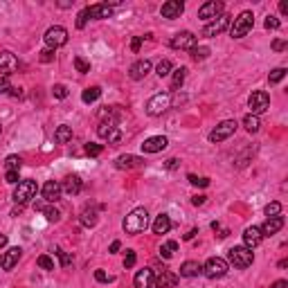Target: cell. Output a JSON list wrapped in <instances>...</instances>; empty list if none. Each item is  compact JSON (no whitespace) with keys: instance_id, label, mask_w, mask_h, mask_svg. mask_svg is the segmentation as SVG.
Returning a JSON list of instances; mask_svg holds the SVG:
<instances>
[{"instance_id":"obj_5","label":"cell","mask_w":288,"mask_h":288,"mask_svg":"<svg viewBox=\"0 0 288 288\" xmlns=\"http://www.w3.org/2000/svg\"><path fill=\"white\" fill-rule=\"evenodd\" d=\"M36 192H38V187L34 180H20L14 189V200L18 205H27L32 198H36Z\"/></svg>"},{"instance_id":"obj_61","label":"cell","mask_w":288,"mask_h":288,"mask_svg":"<svg viewBox=\"0 0 288 288\" xmlns=\"http://www.w3.org/2000/svg\"><path fill=\"white\" fill-rule=\"evenodd\" d=\"M286 286H288V282H284V279H279V282H275L270 288H286Z\"/></svg>"},{"instance_id":"obj_30","label":"cell","mask_w":288,"mask_h":288,"mask_svg":"<svg viewBox=\"0 0 288 288\" xmlns=\"http://www.w3.org/2000/svg\"><path fill=\"white\" fill-rule=\"evenodd\" d=\"M81 225H86V228H95L97 225V212L93 207H86L81 212Z\"/></svg>"},{"instance_id":"obj_35","label":"cell","mask_w":288,"mask_h":288,"mask_svg":"<svg viewBox=\"0 0 288 288\" xmlns=\"http://www.w3.org/2000/svg\"><path fill=\"white\" fill-rule=\"evenodd\" d=\"M189 54H192V59L194 61H203L210 57V47H203V45H196L189 50Z\"/></svg>"},{"instance_id":"obj_6","label":"cell","mask_w":288,"mask_h":288,"mask_svg":"<svg viewBox=\"0 0 288 288\" xmlns=\"http://www.w3.org/2000/svg\"><path fill=\"white\" fill-rule=\"evenodd\" d=\"M203 275H205L207 279H221V277L228 275V261L221 257L207 259L205 266H203Z\"/></svg>"},{"instance_id":"obj_39","label":"cell","mask_w":288,"mask_h":288,"mask_svg":"<svg viewBox=\"0 0 288 288\" xmlns=\"http://www.w3.org/2000/svg\"><path fill=\"white\" fill-rule=\"evenodd\" d=\"M75 68L79 75H88L90 72V63L86 59H81V57H75Z\"/></svg>"},{"instance_id":"obj_18","label":"cell","mask_w":288,"mask_h":288,"mask_svg":"<svg viewBox=\"0 0 288 288\" xmlns=\"http://www.w3.org/2000/svg\"><path fill=\"white\" fill-rule=\"evenodd\" d=\"M149 72H151V61H149V59H142V61H135V63L131 65L129 77L133 79V81H140V79H144Z\"/></svg>"},{"instance_id":"obj_48","label":"cell","mask_w":288,"mask_h":288,"mask_svg":"<svg viewBox=\"0 0 288 288\" xmlns=\"http://www.w3.org/2000/svg\"><path fill=\"white\" fill-rule=\"evenodd\" d=\"M279 18H275V16H268L266 18V23H264V27L266 30H279Z\"/></svg>"},{"instance_id":"obj_23","label":"cell","mask_w":288,"mask_h":288,"mask_svg":"<svg viewBox=\"0 0 288 288\" xmlns=\"http://www.w3.org/2000/svg\"><path fill=\"white\" fill-rule=\"evenodd\" d=\"M81 187H83V182L79 176H68L63 180V185H61V189H63L68 196H77L79 192H81Z\"/></svg>"},{"instance_id":"obj_37","label":"cell","mask_w":288,"mask_h":288,"mask_svg":"<svg viewBox=\"0 0 288 288\" xmlns=\"http://www.w3.org/2000/svg\"><path fill=\"white\" fill-rule=\"evenodd\" d=\"M41 212L45 214V218L47 221H52V223H57V221L61 218V212L57 210V207H41Z\"/></svg>"},{"instance_id":"obj_12","label":"cell","mask_w":288,"mask_h":288,"mask_svg":"<svg viewBox=\"0 0 288 288\" xmlns=\"http://www.w3.org/2000/svg\"><path fill=\"white\" fill-rule=\"evenodd\" d=\"M196 43H198V38H196V34H192V32H178V34L171 38V47H173V50H192V47H196Z\"/></svg>"},{"instance_id":"obj_3","label":"cell","mask_w":288,"mask_h":288,"mask_svg":"<svg viewBox=\"0 0 288 288\" xmlns=\"http://www.w3.org/2000/svg\"><path fill=\"white\" fill-rule=\"evenodd\" d=\"M228 259L234 268H248V266H252L254 254H252V250L246 246H234V248H230Z\"/></svg>"},{"instance_id":"obj_20","label":"cell","mask_w":288,"mask_h":288,"mask_svg":"<svg viewBox=\"0 0 288 288\" xmlns=\"http://www.w3.org/2000/svg\"><path fill=\"white\" fill-rule=\"evenodd\" d=\"M153 286L155 288H176L178 286V275L171 270H162L155 279H153Z\"/></svg>"},{"instance_id":"obj_32","label":"cell","mask_w":288,"mask_h":288,"mask_svg":"<svg viewBox=\"0 0 288 288\" xmlns=\"http://www.w3.org/2000/svg\"><path fill=\"white\" fill-rule=\"evenodd\" d=\"M185 77H187V68H178L173 70V77H171V90H178L185 83Z\"/></svg>"},{"instance_id":"obj_45","label":"cell","mask_w":288,"mask_h":288,"mask_svg":"<svg viewBox=\"0 0 288 288\" xmlns=\"http://www.w3.org/2000/svg\"><path fill=\"white\" fill-rule=\"evenodd\" d=\"M90 20V16H88V9H81V12H79V16H77V27H79V30H83V27H86V23H88Z\"/></svg>"},{"instance_id":"obj_15","label":"cell","mask_w":288,"mask_h":288,"mask_svg":"<svg viewBox=\"0 0 288 288\" xmlns=\"http://www.w3.org/2000/svg\"><path fill=\"white\" fill-rule=\"evenodd\" d=\"M182 12H185V5H182L180 0H169V2H165V5L160 7V14H162V18H169V20H173V18H180Z\"/></svg>"},{"instance_id":"obj_64","label":"cell","mask_w":288,"mask_h":288,"mask_svg":"<svg viewBox=\"0 0 288 288\" xmlns=\"http://www.w3.org/2000/svg\"><path fill=\"white\" fill-rule=\"evenodd\" d=\"M0 268H2V257H0Z\"/></svg>"},{"instance_id":"obj_62","label":"cell","mask_w":288,"mask_h":288,"mask_svg":"<svg viewBox=\"0 0 288 288\" xmlns=\"http://www.w3.org/2000/svg\"><path fill=\"white\" fill-rule=\"evenodd\" d=\"M279 9H282V14H288V2H286V0L279 2Z\"/></svg>"},{"instance_id":"obj_41","label":"cell","mask_w":288,"mask_h":288,"mask_svg":"<svg viewBox=\"0 0 288 288\" xmlns=\"http://www.w3.org/2000/svg\"><path fill=\"white\" fill-rule=\"evenodd\" d=\"M282 214V203H270V205H266V216L272 218V216H279Z\"/></svg>"},{"instance_id":"obj_58","label":"cell","mask_w":288,"mask_h":288,"mask_svg":"<svg viewBox=\"0 0 288 288\" xmlns=\"http://www.w3.org/2000/svg\"><path fill=\"white\" fill-rule=\"evenodd\" d=\"M9 95H12V97H23V90L14 88V86H12V88H9Z\"/></svg>"},{"instance_id":"obj_63","label":"cell","mask_w":288,"mask_h":288,"mask_svg":"<svg viewBox=\"0 0 288 288\" xmlns=\"http://www.w3.org/2000/svg\"><path fill=\"white\" fill-rule=\"evenodd\" d=\"M5 246H7V236L0 234V248H5Z\"/></svg>"},{"instance_id":"obj_57","label":"cell","mask_w":288,"mask_h":288,"mask_svg":"<svg viewBox=\"0 0 288 288\" xmlns=\"http://www.w3.org/2000/svg\"><path fill=\"white\" fill-rule=\"evenodd\" d=\"M167 169H171V171H173V169H176V167H178V160L176 158H169V160H167Z\"/></svg>"},{"instance_id":"obj_50","label":"cell","mask_w":288,"mask_h":288,"mask_svg":"<svg viewBox=\"0 0 288 288\" xmlns=\"http://www.w3.org/2000/svg\"><path fill=\"white\" fill-rule=\"evenodd\" d=\"M95 279H97V282H101V284L113 282V277H111V275H106L104 270H95Z\"/></svg>"},{"instance_id":"obj_59","label":"cell","mask_w":288,"mask_h":288,"mask_svg":"<svg viewBox=\"0 0 288 288\" xmlns=\"http://www.w3.org/2000/svg\"><path fill=\"white\" fill-rule=\"evenodd\" d=\"M119 248H122V243H119V241H113L111 248H108V252H117Z\"/></svg>"},{"instance_id":"obj_4","label":"cell","mask_w":288,"mask_h":288,"mask_svg":"<svg viewBox=\"0 0 288 288\" xmlns=\"http://www.w3.org/2000/svg\"><path fill=\"white\" fill-rule=\"evenodd\" d=\"M169 108H171V95L169 93H158L147 101V115H151V117H158V115L167 113Z\"/></svg>"},{"instance_id":"obj_16","label":"cell","mask_w":288,"mask_h":288,"mask_svg":"<svg viewBox=\"0 0 288 288\" xmlns=\"http://www.w3.org/2000/svg\"><path fill=\"white\" fill-rule=\"evenodd\" d=\"M61 192H63V189H61V182H57V180H47L41 189L43 198H45L47 203H57V200L61 198Z\"/></svg>"},{"instance_id":"obj_52","label":"cell","mask_w":288,"mask_h":288,"mask_svg":"<svg viewBox=\"0 0 288 288\" xmlns=\"http://www.w3.org/2000/svg\"><path fill=\"white\" fill-rule=\"evenodd\" d=\"M52 59H54V50H43V52H41V61H43V63H50Z\"/></svg>"},{"instance_id":"obj_49","label":"cell","mask_w":288,"mask_h":288,"mask_svg":"<svg viewBox=\"0 0 288 288\" xmlns=\"http://www.w3.org/2000/svg\"><path fill=\"white\" fill-rule=\"evenodd\" d=\"M57 254H59V261H61V266H63V268H68V266L72 264V257L68 252H63V250H57Z\"/></svg>"},{"instance_id":"obj_43","label":"cell","mask_w":288,"mask_h":288,"mask_svg":"<svg viewBox=\"0 0 288 288\" xmlns=\"http://www.w3.org/2000/svg\"><path fill=\"white\" fill-rule=\"evenodd\" d=\"M101 151H104V147H101V144H95V142H88V144H86V153H88L90 158L99 155Z\"/></svg>"},{"instance_id":"obj_60","label":"cell","mask_w":288,"mask_h":288,"mask_svg":"<svg viewBox=\"0 0 288 288\" xmlns=\"http://www.w3.org/2000/svg\"><path fill=\"white\" fill-rule=\"evenodd\" d=\"M196 234H198V230H189L187 234H185V241H192V239H194Z\"/></svg>"},{"instance_id":"obj_36","label":"cell","mask_w":288,"mask_h":288,"mask_svg":"<svg viewBox=\"0 0 288 288\" xmlns=\"http://www.w3.org/2000/svg\"><path fill=\"white\" fill-rule=\"evenodd\" d=\"M20 155H7V160H5V169L7 171H18L20 169Z\"/></svg>"},{"instance_id":"obj_13","label":"cell","mask_w":288,"mask_h":288,"mask_svg":"<svg viewBox=\"0 0 288 288\" xmlns=\"http://www.w3.org/2000/svg\"><path fill=\"white\" fill-rule=\"evenodd\" d=\"M221 14H223V2H218V0H210L198 9V18H203V20H214Z\"/></svg>"},{"instance_id":"obj_9","label":"cell","mask_w":288,"mask_h":288,"mask_svg":"<svg viewBox=\"0 0 288 288\" xmlns=\"http://www.w3.org/2000/svg\"><path fill=\"white\" fill-rule=\"evenodd\" d=\"M234 131H236V122H234V119H225V122H221L216 129L210 133V142H212V144H218V142L228 140L230 135H234Z\"/></svg>"},{"instance_id":"obj_28","label":"cell","mask_w":288,"mask_h":288,"mask_svg":"<svg viewBox=\"0 0 288 288\" xmlns=\"http://www.w3.org/2000/svg\"><path fill=\"white\" fill-rule=\"evenodd\" d=\"M198 272H203V266L198 261H185L180 266V277H196Z\"/></svg>"},{"instance_id":"obj_11","label":"cell","mask_w":288,"mask_h":288,"mask_svg":"<svg viewBox=\"0 0 288 288\" xmlns=\"http://www.w3.org/2000/svg\"><path fill=\"white\" fill-rule=\"evenodd\" d=\"M230 27V16L228 14H221L218 18H214L212 23H207L203 27V36H218L221 32H225Z\"/></svg>"},{"instance_id":"obj_8","label":"cell","mask_w":288,"mask_h":288,"mask_svg":"<svg viewBox=\"0 0 288 288\" xmlns=\"http://www.w3.org/2000/svg\"><path fill=\"white\" fill-rule=\"evenodd\" d=\"M248 106H250V115H261V113H266L268 108H270V97H268V93L266 90H254L252 95H250V99H248Z\"/></svg>"},{"instance_id":"obj_21","label":"cell","mask_w":288,"mask_h":288,"mask_svg":"<svg viewBox=\"0 0 288 288\" xmlns=\"http://www.w3.org/2000/svg\"><path fill=\"white\" fill-rule=\"evenodd\" d=\"M261 239H264V234H261V228L259 225H252V228H246V232H243V243H246V248H257L259 243H261Z\"/></svg>"},{"instance_id":"obj_31","label":"cell","mask_w":288,"mask_h":288,"mask_svg":"<svg viewBox=\"0 0 288 288\" xmlns=\"http://www.w3.org/2000/svg\"><path fill=\"white\" fill-rule=\"evenodd\" d=\"M99 95H101V88L99 86H93V88H86L81 93V99H83V104H93V101H97L99 99Z\"/></svg>"},{"instance_id":"obj_44","label":"cell","mask_w":288,"mask_h":288,"mask_svg":"<svg viewBox=\"0 0 288 288\" xmlns=\"http://www.w3.org/2000/svg\"><path fill=\"white\" fill-rule=\"evenodd\" d=\"M52 95L57 97V99H65V97H68V88H65L63 83H57V86L52 88Z\"/></svg>"},{"instance_id":"obj_29","label":"cell","mask_w":288,"mask_h":288,"mask_svg":"<svg viewBox=\"0 0 288 288\" xmlns=\"http://www.w3.org/2000/svg\"><path fill=\"white\" fill-rule=\"evenodd\" d=\"M54 140L59 142V144L70 142L72 140V126H68V124H61L59 129H57V133H54Z\"/></svg>"},{"instance_id":"obj_51","label":"cell","mask_w":288,"mask_h":288,"mask_svg":"<svg viewBox=\"0 0 288 288\" xmlns=\"http://www.w3.org/2000/svg\"><path fill=\"white\" fill-rule=\"evenodd\" d=\"M9 88H12L9 79H7V77H0V95H2V93H9Z\"/></svg>"},{"instance_id":"obj_26","label":"cell","mask_w":288,"mask_h":288,"mask_svg":"<svg viewBox=\"0 0 288 288\" xmlns=\"http://www.w3.org/2000/svg\"><path fill=\"white\" fill-rule=\"evenodd\" d=\"M282 228H284V216H272V218H268V221L264 223L261 234H264V236H272V234H277Z\"/></svg>"},{"instance_id":"obj_2","label":"cell","mask_w":288,"mask_h":288,"mask_svg":"<svg viewBox=\"0 0 288 288\" xmlns=\"http://www.w3.org/2000/svg\"><path fill=\"white\" fill-rule=\"evenodd\" d=\"M252 27H254V14L252 12H241L234 18L232 27H230V36H232V38H243Z\"/></svg>"},{"instance_id":"obj_56","label":"cell","mask_w":288,"mask_h":288,"mask_svg":"<svg viewBox=\"0 0 288 288\" xmlns=\"http://www.w3.org/2000/svg\"><path fill=\"white\" fill-rule=\"evenodd\" d=\"M205 200H207V196H194V198H192V203H194V205L198 207V205H203Z\"/></svg>"},{"instance_id":"obj_25","label":"cell","mask_w":288,"mask_h":288,"mask_svg":"<svg viewBox=\"0 0 288 288\" xmlns=\"http://www.w3.org/2000/svg\"><path fill=\"white\" fill-rule=\"evenodd\" d=\"M153 270L151 268H144V270H137L135 279H133V284H135V288H153Z\"/></svg>"},{"instance_id":"obj_22","label":"cell","mask_w":288,"mask_h":288,"mask_svg":"<svg viewBox=\"0 0 288 288\" xmlns=\"http://www.w3.org/2000/svg\"><path fill=\"white\" fill-rule=\"evenodd\" d=\"M142 165H144V160L137 158V155H131V153L119 155V158L115 160V167H117V169H135V167H142Z\"/></svg>"},{"instance_id":"obj_38","label":"cell","mask_w":288,"mask_h":288,"mask_svg":"<svg viewBox=\"0 0 288 288\" xmlns=\"http://www.w3.org/2000/svg\"><path fill=\"white\" fill-rule=\"evenodd\" d=\"M155 75L160 77V79H162V77H169L171 75V61H160L158 63V68H155Z\"/></svg>"},{"instance_id":"obj_33","label":"cell","mask_w":288,"mask_h":288,"mask_svg":"<svg viewBox=\"0 0 288 288\" xmlns=\"http://www.w3.org/2000/svg\"><path fill=\"white\" fill-rule=\"evenodd\" d=\"M243 126H246V131H250V133H257V131L261 129V122H259L257 115H246V117H243Z\"/></svg>"},{"instance_id":"obj_24","label":"cell","mask_w":288,"mask_h":288,"mask_svg":"<svg viewBox=\"0 0 288 288\" xmlns=\"http://www.w3.org/2000/svg\"><path fill=\"white\" fill-rule=\"evenodd\" d=\"M20 254H23V250H20V248H9V250L2 254V270H12L14 266L18 264Z\"/></svg>"},{"instance_id":"obj_55","label":"cell","mask_w":288,"mask_h":288,"mask_svg":"<svg viewBox=\"0 0 288 288\" xmlns=\"http://www.w3.org/2000/svg\"><path fill=\"white\" fill-rule=\"evenodd\" d=\"M272 50H277V52L286 50V41H275V43H272Z\"/></svg>"},{"instance_id":"obj_53","label":"cell","mask_w":288,"mask_h":288,"mask_svg":"<svg viewBox=\"0 0 288 288\" xmlns=\"http://www.w3.org/2000/svg\"><path fill=\"white\" fill-rule=\"evenodd\" d=\"M5 180L9 182V185H16V182H18V171H7V173H5Z\"/></svg>"},{"instance_id":"obj_10","label":"cell","mask_w":288,"mask_h":288,"mask_svg":"<svg viewBox=\"0 0 288 288\" xmlns=\"http://www.w3.org/2000/svg\"><path fill=\"white\" fill-rule=\"evenodd\" d=\"M97 135H99L101 140H108L111 144H117V142L122 140V131L117 129V124L115 122L104 119V122L99 124V129H97Z\"/></svg>"},{"instance_id":"obj_40","label":"cell","mask_w":288,"mask_h":288,"mask_svg":"<svg viewBox=\"0 0 288 288\" xmlns=\"http://www.w3.org/2000/svg\"><path fill=\"white\" fill-rule=\"evenodd\" d=\"M284 77H286V68H275V70L268 75V81H270V83H279Z\"/></svg>"},{"instance_id":"obj_46","label":"cell","mask_w":288,"mask_h":288,"mask_svg":"<svg viewBox=\"0 0 288 288\" xmlns=\"http://www.w3.org/2000/svg\"><path fill=\"white\" fill-rule=\"evenodd\" d=\"M189 182L192 185H196V187H207L210 185V178H198V176H194V173H189Z\"/></svg>"},{"instance_id":"obj_19","label":"cell","mask_w":288,"mask_h":288,"mask_svg":"<svg viewBox=\"0 0 288 288\" xmlns=\"http://www.w3.org/2000/svg\"><path fill=\"white\" fill-rule=\"evenodd\" d=\"M86 9H88V16L95 18V20H104V18L113 16V7L108 2H97V5H90Z\"/></svg>"},{"instance_id":"obj_42","label":"cell","mask_w":288,"mask_h":288,"mask_svg":"<svg viewBox=\"0 0 288 288\" xmlns=\"http://www.w3.org/2000/svg\"><path fill=\"white\" fill-rule=\"evenodd\" d=\"M36 264L41 266L43 270H54V261L50 257H47V254H41V257L36 259Z\"/></svg>"},{"instance_id":"obj_47","label":"cell","mask_w":288,"mask_h":288,"mask_svg":"<svg viewBox=\"0 0 288 288\" xmlns=\"http://www.w3.org/2000/svg\"><path fill=\"white\" fill-rule=\"evenodd\" d=\"M135 261H137L135 252H133V250H126V257H124V268H133Z\"/></svg>"},{"instance_id":"obj_14","label":"cell","mask_w":288,"mask_h":288,"mask_svg":"<svg viewBox=\"0 0 288 288\" xmlns=\"http://www.w3.org/2000/svg\"><path fill=\"white\" fill-rule=\"evenodd\" d=\"M18 70V59L12 52H0V75L9 77Z\"/></svg>"},{"instance_id":"obj_1","label":"cell","mask_w":288,"mask_h":288,"mask_svg":"<svg viewBox=\"0 0 288 288\" xmlns=\"http://www.w3.org/2000/svg\"><path fill=\"white\" fill-rule=\"evenodd\" d=\"M149 228V212L144 207H135L129 216L124 218V230L129 232V234H140L144 230Z\"/></svg>"},{"instance_id":"obj_7","label":"cell","mask_w":288,"mask_h":288,"mask_svg":"<svg viewBox=\"0 0 288 288\" xmlns=\"http://www.w3.org/2000/svg\"><path fill=\"white\" fill-rule=\"evenodd\" d=\"M43 38H45L47 50H57V47H61V45L68 43V30L61 27V25H54V27H50V30L45 32Z\"/></svg>"},{"instance_id":"obj_34","label":"cell","mask_w":288,"mask_h":288,"mask_svg":"<svg viewBox=\"0 0 288 288\" xmlns=\"http://www.w3.org/2000/svg\"><path fill=\"white\" fill-rule=\"evenodd\" d=\"M178 250V243L176 241H165L162 246H160V257H165V259H171L173 257V252Z\"/></svg>"},{"instance_id":"obj_54","label":"cell","mask_w":288,"mask_h":288,"mask_svg":"<svg viewBox=\"0 0 288 288\" xmlns=\"http://www.w3.org/2000/svg\"><path fill=\"white\" fill-rule=\"evenodd\" d=\"M142 41H144V36H135V38L131 41V50H133V52H137V50H140V45H142Z\"/></svg>"},{"instance_id":"obj_27","label":"cell","mask_w":288,"mask_h":288,"mask_svg":"<svg viewBox=\"0 0 288 288\" xmlns=\"http://www.w3.org/2000/svg\"><path fill=\"white\" fill-rule=\"evenodd\" d=\"M171 230V218L167 214H160L155 221H153V234H167Z\"/></svg>"},{"instance_id":"obj_17","label":"cell","mask_w":288,"mask_h":288,"mask_svg":"<svg viewBox=\"0 0 288 288\" xmlns=\"http://www.w3.org/2000/svg\"><path fill=\"white\" fill-rule=\"evenodd\" d=\"M167 144H169V140H167L165 135H153V137H149V140H144L142 151L144 153H160L162 149H167Z\"/></svg>"}]
</instances>
